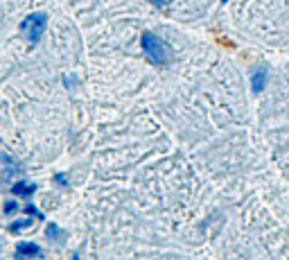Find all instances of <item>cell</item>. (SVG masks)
<instances>
[{
	"label": "cell",
	"mask_w": 289,
	"mask_h": 260,
	"mask_svg": "<svg viewBox=\"0 0 289 260\" xmlns=\"http://www.w3.org/2000/svg\"><path fill=\"white\" fill-rule=\"evenodd\" d=\"M147 2H152V5H156V7H163V5H167L170 0H147Z\"/></svg>",
	"instance_id": "cell-11"
},
{
	"label": "cell",
	"mask_w": 289,
	"mask_h": 260,
	"mask_svg": "<svg viewBox=\"0 0 289 260\" xmlns=\"http://www.w3.org/2000/svg\"><path fill=\"white\" fill-rule=\"evenodd\" d=\"M222 2H228V0H222Z\"/></svg>",
	"instance_id": "cell-12"
},
{
	"label": "cell",
	"mask_w": 289,
	"mask_h": 260,
	"mask_svg": "<svg viewBox=\"0 0 289 260\" xmlns=\"http://www.w3.org/2000/svg\"><path fill=\"white\" fill-rule=\"evenodd\" d=\"M34 190H36V186H34V184H25V181H18V184L14 186V192L20 194V197H32Z\"/></svg>",
	"instance_id": "cell-6"
},
{
	"label": "cell",
	"mask_w": 289,
	"mask_h": 260,
	"mask_svg": "<svg viewBox=\"0 0 289 260\" xmlns=\"http://www.w3.org/2000/svg\"><path fill=\"white\" fill-rule=\"evenodd\" d=\"M45 238L47 240H54L57 244H63V242H66V231H61L57 224H50V226L45 228Z\"/></svg>",
	"instance_id": "cell-5"
},
{
	"label": "cell",
	"mask_w": 289,
	"mask_h": 260,
	"mask_svg": "<svg viewBox=\"0 0 289 260\" xmlns=\"http://www.w3.org/2000/svg\"><path fill=\"white\" fill-rule=\"evenodd\" d=\"M16 208H18V206H16V202H7V204H5V213L11 215V213L16 210Z\"/></svg>",
	"instance_id": "cell-9"
},
{
	"label": "cell",
	"mask_w": 289,
	"mask_h": 260,
	"mask_svg": "<svg viewBox=\"0 0 289 260\" xmlns=\"http://www.w3.org/2000/svg\"><path fill=\"white\" fill-rule=\"evenodd\" d=\"M29 224H32V220H20V222H14L9 226V231L11 233H18V231H23V228H27Z\"/></svg>",
	"instance_id": "cell-7"
},
{
	"label": "cell",
	"mask_w": 289,
	"mask_h": 260,
	"mask_svg": "<svg viewBox=\"0 0 289 260\" xmlns=\"http://www.w3.org/2000/svg\"><path fill=\"white\" fill-rule=\"evenodd\" d=\"M54 181H57L59 186H63V188H66V186H68V179H66V174H54Z\"/></svg>",
	"instance_id": "cell-10"
},
{
	"label": "cell",
	"mask_w": 289,
	"mask_h": 260,
	"mask_svg": "<svg viewBox=\"0 0 289 260\" xmlns=\"http://www.w3.org/2000/svg\"><path fill=\"white\" fill-rule=\"evenodd\" d=\"M25 210H27V213H29V215H36V218H38V220H43V215H41V213H38V210H36V208H34V206H32V204H27V206H25Z\"/></svg>",
	"instance_id": "cell-8"
},
{
	"label": "cell",
	"mask_w": 289,
	"mask_h": 260,
	"mask_svg": "<svg viewBox=\"0 0 289 260\" xmlns=\"http://www.w3.org/2000/svg\"><path fill=\"white\" fill-rule=\"evenodd\" d=\"M45 28H47V16L45 14H29L27 18L20 23V34H23V38L27 43H34V46H36V43L41 41Z\"/></svg>",
	"instance_id": "cell-2"
},
{
	"label": "cell",
	"mask_w": 289,
	"mask_h": 260,
	"mask_svg": "<svg viewBox=\"0 0 289 260\" xmlns=\"http://www.w3.org/2000/svg\"><path fill=\"white\" fill-rule=\"evenodd\" d=\"M38 256H43V251L34 242H20L16 246V258H38Z\"/></svg>",
	"instance_id": "cell-4"
},
{
	"label": "cell",
	"mask_w": 289,
	"mask_h": 260,
	"mask_svg": "<svg viewBox=\"0 0 289 260\" xmlns=\"http://www.w3.org/2000/svg\"><path fill=\"white\" fill-rule=\"evenodd\" d=\"M267 80H269V68L262 64V66H258L256 70H253V75H251V90L256 95H260L262 90H265V86H267Z\"/></svg>",
	"instance_id": "cell-3"
},
{
	"label": "cell",
	"mask_w": 289,
	"mask_h": 260,
	"mask_svg": "<svg viewBox=\"0 0 289 260\" xmlns=\"http://www.w3.org/2000/svg\"><path fill=\"white\" fill-rule=\"evenodd\" d=\"M140 43H142V50H145V54H147V59L152 64H156V66L170 64V50H167V46L163 43V38H158L156 34H152V32H145L140 38Z\"/></svg>",
	"instance_id": "cell-1"
}]
</instances>
